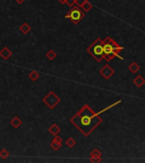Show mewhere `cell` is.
<instances>
[{
	"instance_id": "cell-10",
	"label": "cell",
	"mask_w": 145,
	"mask_h": 163,
	"mask_svg": "<svg viewBox=\"0 0 145 163\" xmlns=\"http://www.w3.org/2000/svg\"><path fill=\"white\" fill-rule=\"evenodd\" d=\"M102 157V154L101 152L98 150V148H95L91 152V154H90V159H101Z\"/></svg>"
},
{
	"instance_id": "cell-19",
	"label": "cell",
	"mask_w": 145,
	"mask_h": 163,
	"mask_svg": "<svg viewBox=\"0 0 145 163\" xmlns=\"http://www.w3.org/2000/svg\"><path fill=\"white\" fill-rule=\"evenodd\" d=\"M0 156L2 157V159H7V157L9 156V152H8L7 150L0 151Z\"/></svg>"
},
{
	"instance_id": "cell-16",
	"label": "cell",
	"mask_w": 145,
	"mask_h": 163,
	"mask_svg": "<svg viewBox=\"0 0 145 163\" xmlns=\"http://www.w3.org/2000/svg\"><path fill=\"white\" fill-rule=\"evenodd\" d=\"M39 77H40V74H39L38 71H35V70H32L31 73L28 74V78L32 79V81H36Z\"/></svg>"
},
{
	"instance_id": "cell-12",
	"label": "cell",
	"mask_w": 145,
	"mask_h": 163,
	"mask_svg": "<svg viewBox=\"0 0 145 163\" xmlns=\"http://www.w3.org/2000/svg\"><path fill=\"white\" fill-rule=\"evenodd\" d=\"M19 30H20V32H22L23 34H27L28 32L31 31V26L28 25L27 23H23V24L20 25V27H19Z\"/></svg>"
},
{
	"instance_id": "cell-21",
	"label": "cell",
	"mask_w": 145,
	"mask_h": 163,
	"mask_svg": "<svg viewBox=\"0 0 145 163\" xmlns=\"http://www.w3.org/2000/svg\"><path fill=\"white\" fill-rule=\"evenodd\" d=\"M86 1H88V0H76V4L78 5V6H82L84 2H86Z\"/></svg>"
},
{
	"instance_id": "cell-7",
	"label": "cell",
	"mask_w": 145,
	"mask_h": 163,
	"mask_svg": "<svg viewBox=\"0 0 145 163\" xmlns=\"http://www.w3.org/2000/svg\"><path fill=\"white\" fill-rule=\"evenodd\" d=\"M12 56H13V52L9 50L8 47H5V48H2V49L0 50V57H1L2 59H5V60H8Z\"/></svg>"
},
{
	"instance_id": "cell-8",
	"label": "cell",
	"mask_w": 145,
	"mask_h": 163,
	"mask_svg": "<svg viewBox=\"0 0 145 163\" xmlns=\"http://www.w3.org/2000/svg\"><path fill=\"white\" fill-rule=\"evenodd\" d=\"M49 132L56 136V135H58V134L60 132V127H59L58 125H56V124H53V125L50 126V128H49Z\"/></svg>"
},
{
	"instance_id": "cell-20",
	"label": "cell",
	"mask_w": 145,
	"mask_h": 163,
	"mask_svg": "<svg viewBox=\"0 0 145 163\" xmlns=\"http://www.w3.org/2000/svg\"><path fill=\"white\" fill-rule=\"evenodd\" d=\"M75 4H76V0H66V5H68V6L70 7L75 6Z\"/></svg>"
},
{
	"instance_id": "cell-18",
	"label": "cell",
	"mask_w": 145,
	"mask_h": 163,
	"mask_svg": "<svg viewBox=\"0 0 145 163\" xmlns=\"http://www.w3.org/2000/svg\"><path fill=\"white\" fill-rule=\"evenodd\" d=\"M56 57H57V55H56V52H55L53 50L48 51V53H47V58H48L49 60H53Z\"/></svg>"
},
{
	"instance_id": "cell-23",
	"label": "cell",
	"mask_w": 145,
	"mask_h": 163,
	"mask_svg": "<svg viewBox=\"0 0 145 163\" xmlns=\"http://www.w3.org/2000/svg\"><path fill=\"white\" fill-rule=\"evenodd\" d=\"M91 160V162H100L101 161V159H90Z\"/></svg>"
},
{
	"instance_id": "cell-3",
	"label": "cell",
	"mask_w": 145,
	"mask_h": 163,
	"mask_svg": "<svg viewBox=\"0 0 145 163\" xmlns=\"http://www.w3.org/2000/svg\"><path fill=\"white\" fill-rule=\"evenodd\" d=\"M87 52L94 58L98 63L102 61L104 59L103 53V41L100 38H98L93 43L87 48Z\"/></svg>"
},
{
	"instance_id": "cell-13",
	"label": "cell",
	"mask_w": 145,
	"mask_h": 163,
	"mask_svg": "<svg viewBox=\"0 0 145 163\" xmlns=\"http://www.w3.org/2000/svg\"><path fill=\"white\" fill-rule=\"evenodd\" d=\"M128 70L132 73H137L139 70V65L137 63H132L128 66Z\"/></svg>"
},
{
	"instance_id": "cell-25",
	"label": "cell",
	"mask_w": 145,
	"mask_h": 163,
	"mask_svg": "<svg viewBox=\"0 0 145 163\" xmlns=\"http://www.w3.org/2000/svg\"><path fill=\"white\" fill-rule=\"evenodd\" d=\"M58 1H59V2H60V4H66V0H58Z\"/></svg>"
},
{
	"instance_id": "cell-22",
	"label": "cell",
	"mask_w": 145,
	"mask_h": 163,
	"mask_svg": "<svg viewBox=\"0 0 145 163\" xmlns=\"http://www.w3.org/2000/svg\"><path fill=\"white\" fill-rule=\"evenodd\" d=\"M53 139H56L57 142H59V143H61V144H63V139H61V138H60V137H58L57 135H56V137L53 138Z\"/></svg>"
},
{
	"instance_id": "cell-1",
	"label": "cell",
	"mask_w": 145,
	"mask_h": 163,
	"mask_svg": "<svg viewBox=\"0 0 145 163\" xmlns=\"http://www.w3.org/2000/svg\"><path fill=\"white\" fill-rule=\"evenodd\" d=\"M70 122L78 128V130L84 136H88L102 122V118L99 113H95L87 104L83 106L78 112L74 114L70 119Z\"/></svg>"
},
{
	"instance_id": "cell-9",
	"label": "cell",
	"mask_w": 145,
	"mask_h": 163,
	"mask_svg": "<svg viewBox=\"0 0 145 163\" xmlns=\"http://www.w3.org/2000/svg\"><path fill=\"white\" fill-rule=\"evenodd\" d=\"M134 84H135L137 87H142V86L145 84V79L142 77V76L139 75V76H137L135 79H134Z\"/></svg>"
},
{
	"instance_id": "cell-11",
	"label": "cell",
	"mask_w": 145,
	"mask_h": 163,
	"mask_svg": "<svg viewBox=\"0 0 145 163\" xmlns=\"http://www.w3.org/2000/svg\"><path fill=\"white\" fill-rule=\"evenodd\" d=\"M10 125L13 126L14 128H18L19 126L22 125V120L19 119L18 117H14L13 119L10 120Z\"/></svg>"
},
{
	"instance_id": "cell-2",
	"label": "cell",
	"mask_w": 145,
	"mask_h": 163,
	"mask_svg": "<svg viewBox=\"0 0 145 163\" xmlns=\"http://www.w3.org/2000/svg\"><path fill=\"white\" fill-rule=\"evenodd\" d=\"M124 50V47H120L119 44L117 43L114 40L111 38H106V40L103 41V53H104V60L110 61L114 58H119L121 60H124V58L119 56L120 51Z\"/></svg>"
},
{
	"instance_id": "cell-5",
	"label": "cell",
	"mask_w": 145,
	"mask_h": 163,
	"mask_svg": "<svg viewBox=\"0 0 145 163\" xmlns=\"http://www.w3.org/2000/svg\"><path fill=\"white\" fill-rule=\"evenodd\" d=\"M43 102L48 108L55 109V107L60 102V99L55 94V92H50V93H48V94L43 98Z\"/></svg>"
},
{
	"instance_id": "cell-17",
	"label": "cell",
	"mask_w": 145,
	"mask_h": 163,
	"mask_svg": "<svg viewBox=\"0 0 145 163\" xmlns=\"http://www.w3.org/2000/svg\"><path fill=\"white\" fill-rule=\"evenodd\" d=\"M66 145H67L68 147H70V148H71V147H74V146H75V145H76L75 139H74V138H71V137L68 138V139L66 140Z\"/></svg>"
},
{
	"instance_id": "cell-6",
	"label": "cell",
	"mask_w": 145,
	"mask_h": 163,
	"mask_svg": "<svg viewBox=\"0 0 145 163\" xmlns=\"http://www.w3.org/2000/svg\"><path fill=\"white\" fill-rule=\"evenodd\" d=\"M114 74V70L109 65H106L103 68L100 70V75L104 78V79H109V78H111Z\"/></svg>"
},
{
	"instance_id": "cell-24",
	"label": "cell",
	"mask_w": 145,
	"mask_h": 163,
	"mask_svg": "<svg viewBox=\"0 0 145 163\" xmlns=\"http://www.w3.org/2000/svg\"><path fill=\"white\" fill-rule=\"evenodd\" d=\"M15 1H16L17 4H23V2L25 1V0H15Z\"/></svg>"
},
{
	"instance_id": "cell-4",
	"label": "cell",
	"mask_w": 145,
	"mask_h": 163,
	"mask_svg": "<svg viewBox=\"0 0 145 163\" xmlns=\"http://www.w3.org/2000/svg\"><path fill=\"white\" fill-rule=\"evenodd\" d=\"M66 18L70 19V22L74 24H78L84 18V10L81 8V6H73L69 13L66 15Z\"/></svg>"
},
{
	"instance_id": "cell-14",
	"label": "cell",
	"mask_w": 145,
	"mask_h": 163,
	"mask_svg": "<svg viewBox=\"0 0 145 163\" xmlns=\"http://www.w3.org/2000/svg\"><path fill=\"white\" fill-rule=\"evenodd\" d=\"M61 143H59V142H57L56 139H52L51 140V147L53 148L55 151H59L60 150V147H61Z\"/></svg>"
},
{
	"instance_id": "cell-15",
	"label": "cell",
	"mask_w": 145,
	"mask_h": 163,
	"mask_svg": "<svg viewBox=\"0 0 145 163\" xmlns=\"http://www.w3.org/2000/svg\"><path fill=\"white\" fill-rule=\"evenodd\" d=\"M92 4L90 2V1H86V2H84L82 6H81V8H82L84 12H90L91 9H92Z\"/></svg>"
}]
</instances>
